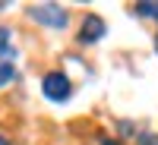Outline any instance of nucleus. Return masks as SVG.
<instances>
[{"mask_svg":"<svg viewBox=\"0 0 158 145\" xmlns=\"http://www.w3.org/2000/svg\"><path fill=\"white\" fill-rule=\"evenodd\" d=\"M13 79V63L10 60H0V85H6Z\"/></svg>","mask_w":158,"mask_h":145,"instance_id":"obj_4","label":"nucleus"},{"mask_svg":"<svg viewBox=\"0 0 158 145\" xmlns=\"http://www.w3.org/2000/svg\"><path fill=\"white\" fill-rule=\"evenodd\" d=\"M6 38H10V32L0 29V57H3V60H6Z\"/></svg>","mask_w":158,"mask_h":145,"instance_id":"obj_7","label":"nucleus"},{"mask_svg":"<svg viewBox=\"0 0 158 145\" xmlns=\"http://www.w3.org/2000/svg\"><path fill=\"white\" fill-rule=\"evenodd\" d=\"M136 13L139 16H155L158 19V3H136Z\"/></svg>","mask_w":158,"mask_h":145,"instance_id":"obj_5","label":"nucleus"},{"mask_svg":"<svg viewBox=\"0 0 158 145\" xmlns=\"http://www.w3.org/2000/svg\"><path fill=\"white\" fill-rule=\"evenodd\" d=\"M104 32H108L104 19H101V16H95V13H89V16L82 19V25H79V41H82V44H95Z\"/></svg>","mask_w":158,"mask_h":145,"instance_id":"obj_3","label":"nucleus"},{"mask_svg":"<svg viewBox=\"0 0 158 145\" xmlns=\"http://www.w3.org/2000/svg\"><path fill=\"white\" fill-rule=\"evenodd\" d=\"M32 19L44 22V25H54V29H63L67 25V13L57 3H41V6H32Z\"/></svg>","mask_w":158,"mask_h":145,"instance_id":"obj_2","label":"nucleus"},{"mask_svg":"<svg viewBox=\"0 0 158 145\" xmlns=\"http://www.w3.org/2000/svg\"><path fill=\"white\" fill-rule=\"evenodd\" d=\"M155 50H158V35H155Z\"/></svg>","mask_w":158,"mask_h":145,"instance_id":"obj_9","label":"nucleus"},{"mask_svg":"<svg viewBox=\"0 0 158 145\" xmlns=\"http://www.w3.org/2000/svg\"><path fill=\"white\" fill-rule=\"evenodd\" d=\"M0 145H10V142H6V139H3V136H0Z\"/></svg>","mask_w":158,"mask_h":145,"instance_id":"obj_8","label":"nucleus"},{"mask_svg":"<svg viewBox=\"0 0 158 145\" xmlns=\"http://www.w3.org/2000/svg\"><path fill=\"white\" fill-rule=\"evenodd\" d=\"M139 145H158V136L155 133H142L139 136Z\"/></svg>","mask_w":158,"mask_h":145,"instance_id":"obj_6","label":"nucleus"},{"mask_svg":"<svg viewBox=\"0 0 158 145\" xmlns=\"http://www.w3.org/2000/svg\"><path fill=\"white\" fill-rule=\"evenodd\" d=\"M41 91H44V98H51V101H67L70 98V79L63 73H48L44 82H41Z\"/></svg>","mask_w":158,"mask_h":145,"instance_id":"obj_1","label":"nucleus"}]
</instances>
